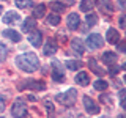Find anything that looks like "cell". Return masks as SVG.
I'll use <instances>...</instances> for the list:
<instances>
[{"label":"cell","mask_w":126,"mask_h":118,"mask_svg":"<svg viewBox=\"0 0 126 118\" xmlns=\"http://www.w3.org/2000/svg\"><path fill=\"white\" fill-rule=\"evenodd\" d=\"M16 66L19 69H22L24 73H35L39 68V58L33 52L21 54L16 57Z\"/></svg>","instance_id":"1"},{"label":"cell","mask_w":126,"mask_h":118,"mask_svg":"<svg viewBox=\"0 0 126 118\" xmlns=\"http://www.w3.org/2000/svg\"><path fill=\"white\" fill-rule=\"evenodd\" d=\"M76 98H77V90L76 88H69V90H66V91L57 94V96H55V101L60 102L62 105L69 107V105H73L74 102H76Z\"/></svg>","instance_id":"2"},{"label":"cell","mask_w":126,"mask_h":118,"mask_svg":"<svg viewBox=\"0 0 126 118\" xmlns=\"http://www.w3.org/2000/svg\"><path fill=\"white\" fill-rule=\"evenodd\" d=\"M11 115H13L14 118H29L25 102H24L22 99H16L14 101V104L11 105Z\"/></svg>","instance_id":"3"},{"label":"cell","mask_w":126,"mask_h":118,"mask_svg":"<svg viewBox=\"0 0 126 118\" xmlns=\"http://www.w3.org/2000/svg\"><path fill=\"white\" fill-rule=\"evenodd\" d=\"M102 44H104V39L98 33H92L87 38V46H88V49H101Z\"/></svg>","instance_id":"4"},{"label":"cell","mask_w":126,"mask_h":118,"mask_svg":"<svg viewBox=\"0 0 126 118\" xmlns=\"http://www.w3.org/2000/svg\"><path fill=\"white\" fill-rule=\"evenodd\" d=\"M50 66H52V79H54V80L55 82H63V80H65V73H63L62 63L57 61V60H54Z\"/></svg>","instance_id":"5"},{"label":"cell","mask_w":126,"mask_h":118,"mask_svg":"<svg viewBox=\"0 0 126 118\" xmlns=\"http://www.w3.org/2000/svg\"><path fill=\"white\" fill-rule=\"evenodd\" d=\"M84 107L87 110V113L90 115H94V113H99V105L96 104V101H93L90 96H84Z\"/></svg>","instance_id":"6"},{"label":"cell","mask_w":126,"mask_h":118,"mask_svg":"<svg viewBox=\"0 0 126 118\" xmlns=\"http://www.w3.org/2000/svg\"><path fill=\"white\" fill-rule=\"evenodd\" d=\"M29 43H30L32 46H35V47H39V46H41V43H43L41 31H39V30H32V31H29Z\"/></svg>","instance_id":"7"},{"label":"cell","mask_w":126,"mask_h":118,"mask_svg":"<svg viewBox=\"0 0 126 118\" xmlns=\"http://www.w3.org/2000/svg\"><path fill=\"white\" fill-rule=\"evenodd\" d=\"M43 50H44V55H47V57H49V55H54L58 50L57 39H55V38H49L47 43L44 44V49H43Z\"/></svg>","instance_id":"8"},{"label":"cell","mask_w":126,"mask_h":118,"mask_svg":"<svg viewBox=\"0 0 126 118\" xmlns=\"http://www.w3.org/2000/svg\"><path fill=\"white\" fill-rule=\"evenodd\" d=\"M66 25H68L69 30H76L80 25V17H79L77 13H69L68 19H66Z\"/></svg>","instance_id":"9"},{"label":"cell","mask_w":126,"mask_h":118,"mask_svg":"<svg viewBox=\"0 0 126 118\" xmlns=\"http://www.w3.org/2000/svg\"><path fill=\"white\" fill-rule=\"evenodd\" d=\"M98 6H99L101 13H104V14H112L113 13L112 0H98Z\"/></svg>","instance_id":"10"},{"label":"cell","mask_w":126,"mask_h":118,"mask_svg":"<svg viewBox=\"0 0 126 118\" xmlns=\"http://www.w3.org/2000/svg\"><path fill=\"white\" fill-rule=\"evenodd\" d=\"M106 38H107V43H110V44H117L120 41V33L115 29H109L107 33H106Z\"/></svg>","instance_id":"11"},{"label":"cell","mask_w":126,"mask_h":118,"mask_svg":"<svg viewBox=\"0 0 126 118\" xmlns=\"http://www.w3.org/2000/svg\"><path fill=\"white\" fill-rule=\"evenodd\" d=\"M71 47H73L74 52H77V55H84V52H85L84 44H82V41L79 38H73V39H71Z\"/></svg>","instance_id":"12"},{"label":"cell","mask_w":126,"mask_h":118,"mask_svg":"<svg viewBox=\"0 0 126 118\" xmlns=\"http://www.w3.org/2000/svg\"><path fill=\"white\" fill-rule=\"evenodd\" d=\"M3 36L5 38H8V39H11L13 43H19L21 41V35L17 33L16 30H11V29H8V30H3Z\"/></svg>","instance_id":"13"},{"label":"cell","mask_w":126,"mask_h":118,"mask_svg":"<svg viewBox=\"0 0 126 118\" xmlns=\"http://www.w3.org/2000/svg\"><path fill=\"white\" fill-rule=\"evenodd\" d=\"M101 60H102V63H106V65H112V63H115V60H117V55L113 54L112 50H106V52L101 55Z\"/></svg>","instance_id":"14"},{"label":"cell","mask_w":126,"mask_h":118,"mask_svg":"<svg viewBox=\"0 0 126 118\" xmlns=\"http://www.w3.org/2000/svg\"><path fill=\"white\" fill-rule=\"evenodd\" d=\"M19 13H14V11H8V13H5V16H3V22L5 24H13V22H17L19 21Z\"/></svg>","instance_id":"15"},{"label":"cell","mask_w":126,"mask_h":118,"mask_svg":"<svg viewBox=\"0 0 126 118\" xmlns=\"http://www.w3.org/2000/svg\"><path fill=\"white\" fill-rule=\"evenodd\" d=\"M88 82H90V76L87 73L80 71V73L76 74V84L77 85H88Z\"/></svg>","instance_id":"16"},{"label":"cell","mask_w":126,"mask_h":118,"mask_svg":"<svg viewBox=\"0 0 126 118\" xmlns=\"http://www.w3.org/2000/svg\"><path fill=\"white\" fill-rule=\"evenodd\" d=\"M35 25H36L35 17H27L22 24V30L24 31H32V30H35Z\"/></svg>","instance_id":"17"},{"label":"cell","mask_w":126,"mask_h":118,"mask_svg":"<svg viewBox=\"0 0 126 118\" xmlns=\"http://www.w3.org/2000/svg\"><path fill=\"white\" fill-rule=\"evenodd\" d=\"M46 24L47 25H58V24H60V16L57 13H50L46 17Z\"/></svg>","instance_id":"18"},{"label":"cell","mask_w":126,"mask_h":118,"mask_svg":"<svg viewBox=\"0 0 126 118\" xmlns=\"http://www.w3.org/2000/svg\"><path fill=\"white\" fill-rule=\"evenodd\" d=\"M25 87H30V88L32 90H36V91H43V90H44L46 88V84H44V82H41V80H39V82H27V84H25Z\"/></svg>","instance_id":"19"},{"label":"cell","mask_w":126,"mask_h":118,"mask_svg":"<svg viewBox=\"0 0 126 118\" xmlns=\"http://www.w3.org/2000/svg\"><path fill=\"white\" fill-rule=\"evenodd\" d=\"M93 6H94L93 0H82L80 2V11H84V13H90L93 10Z\"/></svg>","instance_id":"20"},{"label":"cell","mask_w":126,"mask_h":118,"mask_svg":"<svg viewBox=\"0 0 126 118\" xmlns=\"http://www.w3.org/2000/svg\"><path fill=\"white\" fill-rule=\"evenodd\" d=\"M82 65H84V63L79 61V60H68V61H66V68L71 69V71H77V69H80V68H82Z\"/></svg>","instance_id":"21"},{"label":"cell","mask_w":126,"mask_h":118,"mask_svg":"<svg viewBox=\"0 0 126 118\" xmlns=\"http://www.w3.org/2000/svg\"><path fill=\"white\" fill-rule=\"evenodd\" d=\"M96 22H98V16L96 14H93V13H87V19H85V24H87V27H93V25H96Z\"/></svg>","instance_id":"22"},{"label":"cell","mask_w":126,"mask_h":118,"mask_svg":"<svg viewBox=\"0 0 126 118\" xmlns=\"http://www.w3.org/2000/svg\"><path fill=\"white\" fill-rule=\"evenodd\" d=\"M46 13V5H43V3H39V5L35 8V11H33V17H43Z\"/></svg>","instance_id":"23"},{"label":"cell","mask_w":126,"mask_h":118,"mask_svg":"<svg viewBox=\"0 0 126 118\" xmlns=\"http://www.w3.org/2000/svg\"><path fill=\"white\" fill-rule=\"evenodd\" d=\"M44 105L47 109V113H49V118H54V113H55V107L52 104V101L50 99H44Z\"/></svg>","instance_id":"24"},{"label":"cell","mask_w":126,"mask_h":118,"mask_svg":"<svg viewBox=\"0 0 126 118\" xmlns=\"http://www.w3.org/2000/svg\"><path fill=\"white\" fill-rule=\"evenodd\" d=\"M88 66H90V68H92L96 74H99V76H102V74H104V71H102L101 68H98L96 60H94V58H90V60H88Z\"/></svg>","instance_id":"25"},{"label":"cell","mask_w":126,"mask_h":118,"mask_svg":"<svg viewBox=\"0 0 126 118\" xmlns=\"http://www.w3.org/2000/svg\"><path fill=\"white\" fill-rule=\"evenodd\" d=\"M6 57H8V47L3 44V43H0V63L5 61Z\"/></svg>","instance_id":"26"},{"label":"cell","mask_w":126,"mask_h":118,"mask_svg":"<svg viewBox=\"0 0 126 118\" xmlns=\"http://www.w3.org/2000/svg\"><path fill=\"white\" fill-rule=\"evenodd\" d=\"M93 87H94V90H98V91H104V90L107 88V82H106V80H101V79H99V80H96V82L93 84Z\"/></svg>","instance_id":"27"},{"label":"cell","mask_w":126,"mask_h":118,"mask_svg":"<svg viewBox=\"0 0 126 118\" xmlns=\"http://www.w3.org/2000/svg\"><path fill=\"white\" fill-rule=\"evenodd\" d=\"M50 8H52L55 13H63V11H65V5L60 3V2H52L50 3Z\"/></svg>","instance_id":"28"},{"label":"cell","mask_w":126,"mask_h":118,"mask_svg":"<svg viewBox=\"0 0 126 118\" xmlns=\"http://www.w3.org/2000/svg\"><path fill=\"white\" fill-rule=\"evenodd\" d=\"M16 6H19V8H32V0H16Z\"/></svg>","instance_id":"29"},{"label":"cell","mask_w":126,"mask_h":118,"mask_svg":"<svg viewBox=\"0 0 126 118\" xmlns=\"http://www.w3.org/2000/svg\"><path fill=\"white\" fill-rule=\"evenodd\" d=\"M101 101H104L107 105H112L113 104V102L110 101V96H109V94H102V96H101Z\"/></svg>","instance_id":"30"},{"label":"cell","mask_w":126,"mask_h":118,"mask_svg":"<svg viewBox=\"0 0 126 118\" xmlns=\"http://www.w3.org/2000/svg\"><path fill=\"white\" fill-rule=\"evenodd\" d=\"M62 118H79V115H77V112H66Z\"/></svg>","instance_id":"31"},{"label":"cell","mask_w":126,"mask_h":118,"mask_svg":"<svg viewBox=\"0 0 126 118\" xmlns=\"http://www.w3.org/2000/svg\"><path fill=\"white\" fill-rule=\"evenodd\" d=\"M118 24H120L121 29H125V27H126V17H125V14L120 16V22H118Z\"/></svg>","instance_id":"32"},{"label":"cell","mask_w":126,"mask_h":118,"mask_svg":"<svg viewBox=\"0 0 126 118\" xmlns=\"http://www.w3.org/2000/svg\"><path fill=\"white\" fill-rule=\"evenodd\" d=\"M117 44H118V50H120V52H125V47H126L125 41H118Z\"/></svg>","instance_id":"33"},{"label":"cell","mask_w":126,"mask_h":118,"mask_svg":"<svg viewBox=\"0 0 126 118\" xmlns=\"http://www.w3.org/2000/svg\"><path fill=\"white\" fill-rule=\"evenodd\" d=\"M118 71H120V68H118V66H112V68L109 69V73L112 74V76H115V74L118 73Z\"/></svg>","instance_id":"34"},{"label":"cell","mask_w":126,"mask_h":118,"mask_svg":"<svg viewBox=\"0 0 126 118\" xmlns=\"http://www.w3.org/2000/svg\"><path fill=\"white\" fill-rule=\"evenodd\" d=\"M5 110V101H3V98H0V113Z\"/></svg>","instance_id":"35"},{"label":"cell","mask_w":126,"mask_h":118,"mask_svg":"<svg viewBox=\"0 0 126 118\" xmlns=\"http://www.w3.org/2000/svg\"><path fill=\"white\" fill-rule=\"evenodd\" d=\"M120 6H121V10L125 8V2H123V0H120Z\"/></svg>","instance_id":"36"},{"label":"cell","mask_w":126,"mask_h":118,"mask_svg":"<svg viewBox=\"0 0 126 118\" xmlns=\"http://www.w3.org/2000/svg\"><path fill=\"white\" fill-rule=\"evenodd\" d=\"M2 11H3V6H2V5H0V13H2Z\"/></svg>","instance_id":"37"},{"label":"cell","mask_w":126,"mask_h":118,"mask_svg":"<svg viewBox=\"0 0 126 118\" xmlns=\"http://www.w3.org/2000/svg\"><path fill=\"white\" fill-rule=\"evenodd\" d=\"M118 118H125V117H123V115H120V117H118Z\"/></svg>","instance_id":"38"},{"label":"cell","mask_w":126,"mask_h":118,"mask_svg":"<svg viewBox=\"0 0 126 118\" xmlns=\"http://www.w3.org/2000/svg\"><path fill=\"white\" fill-rule=\"evenodd\" d=\"M99 118H109V117H99Z\"/></svg>","instance_id":"39"},{"label":"cell","mask_w":126,"mask_h":118,"mask_svg":"<svg viewBox=\"0 0 126 118\" xmlns=\"http://www.w3.org/2000/svg\"><path fill=\"white\" fill-rule=\"evenodd\" d=\"M0 118H3V117H0Z\"/></svg>","instance_id":"40"}]
</instances>
